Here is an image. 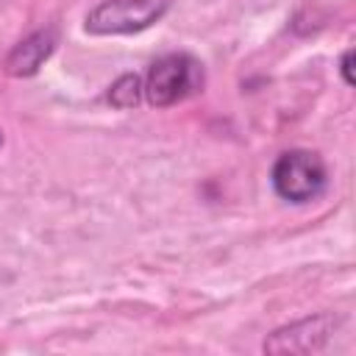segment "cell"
<instances>
[{"label":"cell","mask_w":356,"mask_h":356,"mask_svg":"<svg viewBox=\"0 0 356 356\" xmlns=\"http://www.w3.org/2000/svg\"><path fill=\"white\" fill-rule=\"evenodd\" d=\"M203 89V64L189 53H167L156 58L145 75L142 95L150 106L167 108Z\"/></svg>","instance_id":"1"},{"label":"cell","mask_w":356,"mask_h":356,"mask_svg":"<svg viewBox=\"0 0 356 356\" xmlns=\"http://www.w3.org/2000/svg\"><path fill=\"white\" fill-rule=\"evenodd\" d=\"M270 181L281 200L312 203L325 192L328 170L314 150H286L275 159Z\"/></svg>","instance_id":"2"},{"label":"cell","mask_w":356,"mask_h":356,"mask_svg":"<svg viewBox=\"0 0 356 356\" xmlns=\"http://www.w3.org/2000/svg\"><path fill=\"white\" fill-rule=\"evenodd\" d=\"M170 8V0H103L97 3L83 28L92 36H111V33H139L159 22Z\"/></svg>","instance_id":"3"},{"label":"cell","mask_w":356,"mask_h":356,"mask_svg":"<svg viewBox=\"0 0 356 356\" xmlns=\"http://www.w3.org/2000/svg\"><path fill=\"white\" fill-rule=\"evenodd\" d=\"M331 331H334L331 314L306 317V320H298V323H289V325L273 331L264 339V350L267 353H317V350H323Z\"/></svg>","instance_id":"4"},{"label":"cell","mask_w":356,"mask_h":356,"mask_svg":"<svg viewBox=\"0 0 356 356\" xmlns=\"http://www.w3.org/2000/svg\"><path fill=\"white\" fill-rule=\"evenodd\" d=\"M56 47V31L53 28H42L33 31L31 36H25L6 58V72L14 78H31L39 72V67L50 58Z\"/></svg>","instance_id":"5"},{"label":"cell","mask_w":356,"mask_h":356,"mask_svg":"<svg viewBox=\"0 0 356 356\" xmlns=\"http://www.w3.org/2000/svg\"><path fill=\"white\" fill-rule=\"evenodd\" d=\"M139 100H142V78L136 72H125L108 86V103L114 108H136Z\"/></svg>","instance_id":"6"},{"label":"cell","mask_w":356,"mask_h":356,"mask_svg":"<svg viewBox=\"0 0 356 356\" xmlns=\"http://www.w3.org/2000/svg\"><path fill=\"white\" fill-rule=\"evenodd\" d=\"M339 72H342V81H345L348 86L356 83V78H353V47H348V50L342 53V58H339Z\"/></svg>","instance_id":"7"}]
</instances>
